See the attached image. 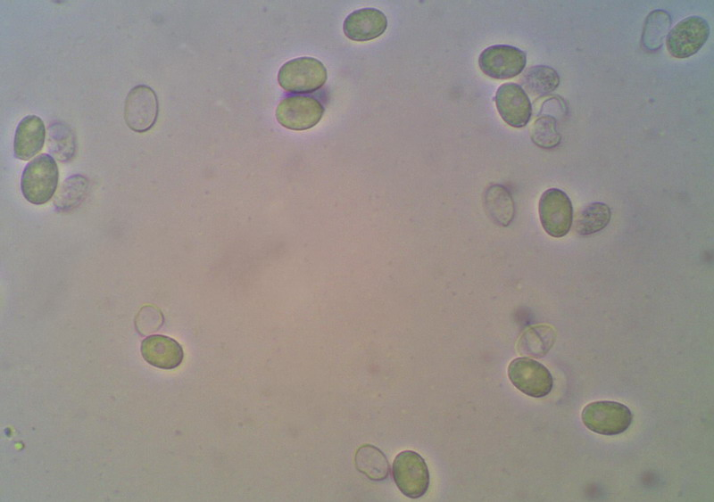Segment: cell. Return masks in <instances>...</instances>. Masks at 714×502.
<instances>
[{
	"instance_id": "6da1fadb",
	"label": "cell",
	"mask_w": 714,
	"mask_h": 502,
	"mask_svg": "<svg viewBox=\"0 0 714 502\" xmlns=\"http://www.w3.org/2000/svg\"><path fill=\"white\" fill-rule=\"evenodd\" d=\"M58 178L59 171L54 159L42 153L24 168L21 178V193L30 203L44 204L54 194Z\"/></svg>"
},
{
	"instance_id": "7a4b0ae2",
	"label": "cell",
	"mask_w": 714,
	"mask_h": 502,
	"mask_svg": "<svg viewBox=\"0 0 714 502\" xmlns=\"http://www.w3.org/2000/svg\"><path fill=\"white\" fill-rule=\"evenodd\" d=\"M328 78L324 64L313 57H299L285 62L279 69V86L289 93H311L320 89Z\"/></svg>"
},
{
	"instance_id": "3957f363",
	"label": "cell",
	"mask_w": 714,
	"mask_h": 502,
	"mask_svg": "<svg viewBox=\"0 0 714 502\" xmlns=\"http://www.w3.org/2000/svg\"><path fill=\"white\" fill-rule=\"evenodd\" d=\"M581 418L590 431L613 436L628 429L633 415L624 404L611 400H599L587 404L582 410Z\"/></svg>"
},
{
	"instance_id": "277c9868",
	"label": "cell",
	"mask_w": 714,
	"mask_h": 502,
	"mask_svg": "<svg viewBox=\"0 0 714 502\" xmlns=\"http://www.w3.org/2000/svg\"><path fill=\"white\" fill-rule=\"evenodd\" d=\"M392 475L399 490L410 498L422 497L429 486L427 463L413 450H403L395 457Z\"/></svg>"
},
{
	"instance_id": "5b68a950",
	"label": "cell",
	"mask_w": 714,
	"mask_h": 502,
	"mask_svg": "<svg viewBox=\"0 0 714 502\" xmlns=\"http://www.w3.org/2000/svg\"><path fill=\"white\" fill-rule=\"evenodd\" d=\"M324 106L316 98L295 95L283 98L277 106L276 119L286 128L302 131L314 127L324 114Z\"/></svg>"
},
{
	"instance_id": "8992f818",
	"label": "cell",
	"mask_w": 714,
	"mask_h": 502,
	"mask_svg": "<svg viewBox=\"0 0 714 502\" xmlns=\"http://www.w3.org/2000/svg\"><path fill=\"white\" fill-rule=\"evenodd\" d=\"M710 32V29L705 19L697 15L689 16L669 29L666 39L667 49L675 58L690 57L703 46Z\"/></svg>"
},
{
	"instance_id": "52a82bcc",
	"label": "cell",
	"mask_w": 714,
	"mask_h": 502,
	"mask_svg": "<svg viewBox=\"0 0 714 502\" xmlns=\"http://www.w3.org/2000/svg\"><path fill=\"white\" fill-rule=\"evenodd\" d=\"M538 212L543 228L552 237H563L570 230L573 208L562 190L553 187L544 191L539 200Z\"/></svg>"
},
{
	"instance_id": "ba28073f",
	"label": "cell",
	"mask_w": 714,
	"mask_h": 502,
	"mask_svg": "<svg viewBox=\"0 0 714 502\" xmlns=\"http://www.w3.org/2000/svg\"><path fill=\"white\" fill-rule=\"evenodd\" d=\"M508 377L519 391L533 398L548 395L553 386L547 367L529 358L513 359L508 366Z\"/></svg>"
},
{
	"instance_id": "9c48e42d",
	"label": "cell",
	"mask_w": 714,
	"mask_h": 502,
	"mask_svg": "<svg viewBox=\"0 0 714 502\" xmlns=\"http://www.w3.org/2000/svg\"><path fill=\"white\" fill-rule=\"evenodd\" d=\"M526 53L509 45H494L478 57L480 70L492 78L507 79L520 74L526 67Z\"/></svg>"
},
{
	"instance_id": "30bf717a",
	"label": "cell",
	"mask_w": 714,
	"mask_h": 502,
	"mask_svg": "<svg viewBox=\"0 0 714 502\" xmlns=\"http://www.w3.org/2000/svg\"><path fill=\"white\" fill-rule=\"evenodd\" d=\"M158 113V98L152 87L137 85L129 91L124 103V119L131 130L148 131L155 124Z\"/></svg>"
},
{
	"instance_id": "8fae6325",
	"label": "cell",
	"mask_w": 714,
	"mask_h": 502,
	"mask_svg": "<svg viewBox=\"0 0 714 502\" xmlns=\"http://www.w3.org/2000/svg\"><path fill=\"white\" fill-rule=\"evenodd\" d=\"M495 105L502 119L513 128L525 127L531 118V102L523 88L516 83H504L498 87Z\"/></svg>"
},
{
	"instance_id": "7c38bea8",
	"label": "cell",
	"mask_w": 714,
	"mask_h": 502,
	"mask_svg": "<svg viewBox=\"0 0 714 502\" xmlns=\"http://www.w3.org/2000/svg\"><path fill=\"white\" fill-rule=\"evenodd\" d=\"M386 27L387 19L383 12L376 8H361L348 14L343 30L349 39L362 42L378 37Z\"/></svg>"
},
{
	"instance_id": "4fadbf2b",
	"label": "cell",
	"mask_w": 714,
	"mask_h": 502,
	"mask_svg": "<svg viewBox=\"0 0 714 502\" xmlns=\"http://www.w3.org/2000/svg\"><path fill=\"white\" fill-rule=\"evenodd\" d=\"M140 351L148 364L162 369L178 367L184 358L181 345L174 339L162 334L145 337L141 342Z\"/></svg>"
},
{
	"instance_id": "5bb4252c",
	"label": "cell",
	"mask_w": 714,
	"mask_h": 502,
	"mask_svg": "<svg viewBox=\"0 0 714 502\" xmlns=\"http://www.w3.org/2000/svg\"><path fill=\"white\" fill-rule=\"evenodd\" d=\"M46 139L43 120L37 115H28L18 124L13 139V154L28 160L42 149Z\"/></svg>"
},
{
	"instance_id": "9a60e30c",
	"label": "cell",
	"mask_w": 714,
	"mask_h": 502,
	"mask_svg": "<svg viewBox=\"0 0 714 502\" xmlns=\"http://www.w3.org/2000/svg\"><path fill=\"white\" fill-rule=\"evenodd\" d=\"M483 205L489 218L496 225L509 226L515 215V205L509 190L502 185H491L483 193Z\"/></svg>"
},
{
	"instance_id": "2e32d148",
	"label": "cell",
	"mask_w": 714,
	"mask_h": 502,
	"mask_svg": "<svg viewBox=\"0 0 714 502\" xmlns=\"http://www.w3.org/2000/svg\"><path fill=\"white\" fill-rule=\"evenodd\" d=\"M556 333L552 326L537 325L525 330L520 335L517 349L519 354L532 358H543L552 348Z\"/></svg>"
},
{
	"instance_id": "e0dca14e",
	"label": "cell",
	"mask_w": 714,
	"mask_h": 502,
	"mask_svg": "<svg viewBox=\"0 0 714 502\" xmlns=\"http://www.w3.org/2000/svg\"><path fill=\"white\" fill-rule=\"evenodd\" d=\"M356 469L369 480L384 481L390 472L389 462L386 455L377 447L370 444L361 446L354 455Z\"/></svg>"
},
{
	"instance_id": "ac0fdd59",
	"label": "cell",
	"mask_w": 714,
	"mask_h": 502,
	"mask_svg": "<svg viewBox=\"0 0 714 502\" xmlns=\"http://www.w3.org/2000/svg\"><path fill=\"white\" fill-rule=\"evenodd\" d=\"M520 86L532 96H543L553 92L560 84L557 71L549 66L536 65L522 74Z\"/></svg>"
},
{
	"instance_id": "d6986e66",
	"label": "cell",
	"mask_w": 714,
	"mask_h": 502,
	"mask_svg": "<svg viewBox=\"0 0 714 502\" xmlns=\"http://www.w3.org/2000/svg\"><path fill=\"white\" fill-rule=\"evenodd\" d=\"M47 149L61 162L71 160L76 152V136L66 123L54 122L47 128Z\"/></svg>"
},
{
	"instance_id": "ffe728a7",
	"label": "cell",
	"mask_w": 714,
	"mask_h": 502,
	"mask_svg": "<svg viewBox=\"0 0 714 502\" xmlns=\"http://www.w3.org/2000/svg\"><path fill=\"white\" fill-rule=\"evenodd\" d=\"M611 218L610 207L601 202L585 206L576 216L575 231L580 235H589L602 230Z\"/></svg>"
},
{
	"instance_id": "44dd1931",
	"label": "cell",
	"mask_w": 714,
	"mask_h": 502,
	"mask_svg": "<svg viewBox=\"0 0 714 502\" xmlns=\"http://www.w3.org/2000/svg\"><path fill=\"white\" fill-rule=\"evenodd\" d=\"M88 187L89 181L83 175L69 177L62 182L54 198L55 209L67 211L76 208L85 199Z\"/></svg>"
},
{
	"instance_id": "7402d4cb",
	"label": "cell",
	"mask_w": 714,
	"mask_h": 502,
	"mask_svg": "<svg viewBox=\"0 0 714 502\" xmlns=\"http://www.w3.org/2000/svg\"><path fill=\"white\" fill-rule=\"evenodd\" d=\"M670 15L663 10L651 12L644 21L642 45L647 51H656L661 47L663 39L669 31Z\"/></svg>"
},
{
	"instance_id": "603a6c76",
	"label": "cell",
	"mask_w": 714,
	"mask_h": 502,
	"mask_svg": "<svg viewBox=\"0 0 714 502\" xmlns=\"http://www.w3.org/2000/svg\"><path fill=\"white\" fill-rule=\"evenodd\" d=\"M529 136L536 145L544 149L556 147L561 140L556 119L548 115L540 116L534 120L529 129Z\"/></svg>"
},
{
	"instance_id": "cb8c5ba5",
	"label": "cell",
	"mask_w": 714,
	"mask_h": 502,
	"mask_svg": "<svg viewBox=\"0 0 714 502\" xmlns=\"http://www.w3.org/2000/svg\"><path fill=\"white\" fill-rule=\"evenodd\" d=\"M162 324L161 311L152 306H145L137 314L136 325L142 333L156 331Z\"/></svg>"
}]
</instances>
